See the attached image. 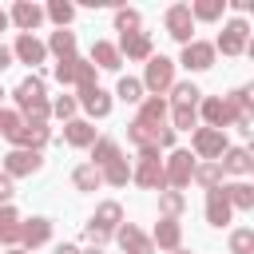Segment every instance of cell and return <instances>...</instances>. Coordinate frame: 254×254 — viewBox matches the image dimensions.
Returning a JSON list of instances; mask_svg holds the SVG:
<instances>
[{
    "label": "cell",
    "mask_w": 254,
    "mask_h": 254,
    "mask_svg": "<svg viewBox=\"0 0 254 254\" xmlns=\"http://www.w3.org/2000/svg\"><path fill=\"white\" fill-rule=\"evenodd\" d=\"M12 99H16V111L24 115V123H48L52 119V103L44 95V79L40 75H24L16 83V91H12Z\"/></svg>",
    "instance_id": "6da1fadb"
},
{
    "label": "cell",
    "mask_w": 254,
    "mask_h": 254,
    "mask_svg": "<svg viewBox=\"0 0 254 254\" xmlns=\"http://www.w3.org/2000/svg\"><path fill=\"white\" fill-rule=\"evenodd\" d=\"M226 147H230V143H226V131L194 127V135H190V155H194V159H202V163H218Z\"/></svg>",
    "instance_id": "7a4b0ae2"
},
{
    "label": "cell",
    "mask_w": 254,
    "mask_h": 254,
    "mask_svg": "<svg viewBox=\"0 0 254 254\" xmlns=\"http://www.w3.org/2000/svg\"><path fill=\"white\" fill-rule=\"evenodd\" d=\"M143 91H151V95H163V91H171L175 87V60H167V56H151L147 60V71H143Z\"/></svg>",
    "instance_id": "3957f363"
},
{
    "label": "cell",
    "mask_w": 254,
    "mask_h": 254,
    "mask_svg": "<svg viewBox=\"0 0 254 254\" xmlns=\"http://www.w3.org/2000/svg\"><path fill=\"white\" fill-rule=\"evenodd\" d=\"M131 179L147 190H167L163 183V159H159V147H143L139 151V167L131 171Z\"/></svg>",
    "instance_id": "277c9868"
},
{
    "label": "cell",
    "mask_w": 254,
    "mask_h": 254,
    "mask_svg": "<svg viewBox=\"0 0 254 254\" xmlns=\"http://www.w3.org/2000/svg\"><path fill=\"white\" fill-rule=\"evenodd\" d=\"M190 175H194V155L190 151H171L163 159V183H167V190L190 187Z\"/></svg>",
    "instance_id": "5b68a950"
},
{
    "label": "cell",
    "mask_w": 254,
    "mask_h": 254,
    "mask_svg": "<svg viewBox=\"0 0 254 254\" xmlns=\"http://www.w3.org/2000/svg\"><path fill=\"white\" fill-rule=\"evenodd\" d=\"M214 52H222V56H242V52H250V24H246L242 16H238V20H230V24L222 28V36H218Z\"/></svg>",
    "instance_id": "8992f818"
},
{
    "label": "cell",
    "mask_w": 254,
    "mask_h": 254,
    "mask_svg": "<svg viewBox=\"0 0 254 254\" xmlns=\"http://www.w3.org/2000/svg\"><path fill=\"white\" fill-rule=\"evenodd\" d=\"M163 24H167V36L171 40H179V44H190L194 40V20H190V8L187 4H171L167 16H163Z\"/></svg>",
    "instance_id": "52a82bcc"
},
{
    "label": "cell",
    "mask_w": 254,
    "mask_h": 254,
    "mask_svg": "<svg viewBox=\"0 0 254 254\" xmlns=\"http://www.w3.org/2000/svg\"><path fill=\"white\" fill-rule=\"evenodd\" d=\"M40 167H44V155H40V151H20V147H12V151L4 155V175H8V179L36 175Z\"/></svg>",
    "instance_id": "ba28073f"
},
{
    "label": "cell",
    "mask_w": 254,
    "mask_h": 254,
    "mask_svg": "<svg viewBox=\"0 0 254 254\" xmlns=\"http://www.w3.org/2000/svg\"><path fill=\"white\" fill-rule=\"evenodd\" d=\"M48 139H52V127H48V123H20V127L8 135V143L20 147V151H40Z\"/></svg>",
    "instance_id": "9c48e42d"
},
{
    "label": "cell",
    "mask_w": 254,
    "mask_h": 254,
    "mask_svg": "<svg viewBox=\"0 0 254 254\" xmlns=\"http://www.w3.org/2000/svg\"><path fill=\"white\" fill-rule=\"evenodd\" d=\"M214 44H206V40H190V44H183V67L187 71H206V67H214Z\"/></svg>",
    "instance_id": "30bf717a"
},
{
    "label": "cell",
    "mask_w": 254,
    "mask_h": 254,
    "mask_svg": "<svg viewBox=\"0 0 254 254\" xmlns=\"http://www.w3.org/2000/svg\"><path fill=\"white\" fill-rule=\"evenodd\" d=\"M198 115L206 119V127H214V131H226L230 123H234V111H230V103L226 99H218V95H206V99H198Z\"/></svg>",
    "instance_id": "8fae6325"
},
{
    "label": "cell",
    "mask_w": 254,
    "mask_h": 254,
    "mask_svg": "<svg viewBox=\"0 0 254 254\" xmlns=\"http://www.w3.org/2000/svg\"><path fill=\"white\" fill-rule=\"evenodd\" d=\"M40 20H44V8H40V4H32V0H16V4H12V12H8V24H16V28H20V36H32V32L40 28Z\"/></svg>",
    "instance_id": "7c38bea8"
},
{
    "label": "cell",
    "mask_w": 254,
    "mask_h": 254,
    "mask_svg": "<svg viewBox=\"0 0 254 254\" xmlns=\"http://www.w3.org/2000/svg\"><path fill=\"white\" fill-rule=\"evenodd\" d=\"M91 119H107L111 115V95L99 87V83H91V87H79V99H75Z\"/></svg>",
    "instance_id": "4fadbf2b"
},
{
    "label": "cell",
    "mask_w": 254,
    "mask_h": 254,
    "mask_svg": "<svg viewBox=\"0 0 254 254\" xmlns=\"http://www.w3.org/2000/svg\"><path fill=\"white\" fill-rule=\"evenodd\" d=\"M52 238V218H28V222H20V250H36V246H44Z\"/></svg>",
    "instance_id": "5bb4252c"
},
{
    "label": "cell",
    "mask_w": 254,
    "mask_h": 254,
    "mask_svg": "<svg viewBox=\"0 0 254 254\" xmlns=\"http://www.w3.org/2000/svg\"><path fill=\"white\" fill-rule=\"evenodd\" d=\"M151 246H159V250H179L183 246V226H179V218H159L155 222V234H151Z\"/></svg>",
    "instance_id": "9a60e30c"
},
{
    "label": "cell",
    "mask_w": 254,
    "mask_h": 254,
    "mask_svg": "<svg viewBox=\"0 0 254 254\" xmlns=\"http://www.w3.org/2000/svg\"><path fill=\"white\" fill-rule=\"evenodd\" d=\"M12 60L36 67V64L48 60V48H44V40H36V36H16V44H12Z\"/></svg>",
    "instance_id": "2e32d148"
},
{
    "label": "cell",
    "mask_w": 254,
    "mask_h": 254,
    "mask_svg": "<svg viewBox=\"0 0 254 254\" xmlns=\"http://www.w3.org/2000/svg\"><path fill=\"white\" fill-rule=\"evenodd\" d=\"M115 238H119V250H123V254H155L151 238H147L139 226H131V222H127V226H119V230H115Z\"/></svg>",
    "instance_id": "e0dca14e"
},
{
    "label": "cell",
    "mask_w": 254,
    "mask_h": 254,
    "mask_svg": "<svg viewBox=\"0 0 254 254\" xmlns=\"http://www.w3.org/2000/svg\"><path fill=\"white\" fill-rule=\"evenodd\" d=\"M119 56H127V60H151L155 52H151V36L147 32H131V36H119Z\"/></svg>",
    "instance_id": "ac0fdd59"
},
{
    "label": "cell",
    "mask_w": 254,
    "mask_h": 254,
    "mask_svg": "<svg viewBox=\"0 0 254 254\" xmlns=\"http://www.w3.org/2000/svg\"><path fill=\"white\" fill-rule=\"evenodd\" d=\"M99 135H95V127H91V119H67L64 123V143L67 147H91Z\"/></svg>",
    "instance_id": "d6986e66"
},
{
    "label": "cell",
    "mask_w": 254,
    "mask_h": 254,
    "mask_svg": "<svg viewBox=\"0 0 254 254\" xmlns=\"http://www.w3.org/2000/svg\"><path fill=\"white\" fill-rule=\"evenodd\" d=\"M218 167H222V175H250L254 171V159H250L246 147H226L222 159H218Z\"/></svg>",
    "instance_id": "ffe728a7"
},
{
    "label": "cell",
    "mask_w": 254,
    "mask_h": 254,
    "mask_svg": "<svg viewBox=\"0 0 254 254\" xmlns=\"http://www.w3.org/2000/svg\"><path fill=\"white\" fill-rule=\"evenodd\" d=\"M87 64H91V67H103V71H119L123 56H119V48H115V44L95 40V44H91V60H87Z\"/></svg>",
    "instance_id": "44dd1931"
},
{
    "label": "cell",
    "mask_w": 254,
    "mask_h": 254,
    "mask_svg": "<svg viewBox=\"0 0 254 254\" xmlns=\"http://www.w3.org/2000/svg\"><path fill=\"white\" fill-rule=\"evenodd\" d=\"M230 202H226V194H222V187H214V190H206V222L210 226H226L230 222Z\"/></svg>",
    "instance_id": "7402d4cb"
},
{
    "label": "cell",
    "mask_w": 254,
    "mask_h": 254,
    "mask_svg": "<svg viewBox=\"0 0 254 254\" xmlns=\"http://www.w3.org/2000/svg\"><path fill=\"white\" fill-rule=\"evenodd\" d=\"M139 123H151V127H167L163 119H167V99L163 95H147L143 103H139V115H135Z\"/></svg>",
    "instance_id": "603a6c76"
},
{
    "label": "cell",
    "mask_w": 254,
    "mask_h": 254,
    "mask_svg": "<svg viewBox=\"0 0 254 254\" xmlns=\"http://www.w3.org/2000/svg\"><path fill=\"white\" fill-rule=\"evenodd\" d=\"M222 194L230 210H254V187L250 183H222Z\"/></svg>",
    "instance_id": "cb8c5ba5"
},
{
    "label": "cell",
    "mask_w": 254,
    "mask_h": 254,
    "mask_svg": "<svg viewBox=\"0 0 254 254\" xmlns=\"http://www.w3.org/2000/svg\"><path fill=\"white\" fill-rule=\"evenodd\" d=\"M91 222H95L99 230H107V234H111V230H119V222H123V206H119L115 198H107V202H99V206H95Z\"/></svg>",
    "instance_id": "d4e9b609"
},
{
    "label": "cell",
    "mask_w": 254,
    "mask_h": 254,
    "mask_svg": "<svg viewBox=\"0 0 254 254\" xmlns=\"http://www.w3.org/2000/svg\"><path fill=\"white\" fill-rule=\"evenodd\" d=\"M0 246H20V214L12 206H0Z\"/></svg>",
    "instance_id": "484cf974"
},
{
    "label": "cell",
    "mask_w": 254,
    "mask_h": 254,
    "mask_svg": "<svg viewBox=\"0 0 254 254\" xmlns=\"http://www.w3.org/2000/svg\"><path fill=\"white\" fill-rule=\"evenodd\" d=\"M52 56H60V60H67V56H75V32H67V28H56L52 32V40L44 44Z\"/></svg>",
    "instance_id": "4316f807"
},
{
    "label": "cell",
    "mask_w": 254,
    "mask_h": 254,
    "mask_svg": "<svg viewBox=\"0 0 254 254\" xmlns=\"http://www.w3.org/2000/svg\"><path fill=\"white\" fill-rule=\"evenodd\" d=\"M190 8V20H218L222 12H226V0H194V4H187Z\"/></svg>",
    "instance_id": "83f0119b"
},
{
    "label": "cell",
    "mask_w": 254,
    "mask_h": 254,
    "mask_svg": "<svg viewBox=\"0 0 254 254\" xmlns=\"http://www.w3.org/2000/svg\"><path fill=\"white\" fill-rule=\"evenodd\" d=\"M198 99H202V91H198L190 79L171 87V107H198Z\"/></svg>",
    "instance_id": "f1b7e54d"
},
{
    "label": "cell",
    "mask_w": 254,
    "mask_h": 254,
    "mask_svg": "<svg viewBox=\"0 0 254 254\" xmlns=\"http://www.w3.org/2000/svg\"><path fill=\"white\" fill-rule=\"evenodd\" d=\"M198 187H206V190H214V187H222V167L218 163H194V175H190Z\"/></svg>",
    "instance_id": "f546056e"
},
{
    "label": "cell",
    "mask_w": 254,
    "mask_h": 254,
    "mask_svg": "<svg viewBox=\"0 0 254 254\" xmlns=\"http://www.w3.org/2000/svg\"><path fill=\"white\" fill-rule=\"evenodd\" d=\"M159 210H163V218H179V214L187 210L183 190H159Z\"/></svg>",
    "instance_id": "4dcf8cb0"
},
{
    "label": "cell",
    "mask_w": 254,
    "mask_h": 254,
    "mask_svg": "<svg viewBox=\"0 0 254 254\" xmlns=\"http://www.w3.org/2000/svg\"><path fill=\"white\" fill-rule=\"evenodd\" d=\"M44 16H48L56 28H67V24H71V16H75V8H71L67 0H52V4L44 8Z\"/></svg>",
    "instance_id": "1f68e13d"
},
{
    "label": "cell",
    "mask_w": 254,
    "mask_h": 254,
    "mask_svg": "<svg viewBox=\"0 0 254 254\" xmlns=\"http://www.w3.org/2000/svg\"><path fill=\"white\" fill-rule=\"evenodd\" d=\"M71 183H75V190H95L103 179H99V171H95L91 163H83V167H75V171H71Z\"/></svg>",
    "instance_id": "d6a6232c"
},
{
    "label": "cell",
    "mask_w": 254,
    "mask_h": 254,
    "mask_svg": "<svg viewBox=\"0 0 254 254\" xmlns=\"http://www.w3.org/2000/svg\"><path fill=\"white\" fill-rule=\"evenodd\" d=\"M115 95H119L123 103H143V83H139L135 75H123L119 87H115Z\"/></svg>",
    "instance_id": "836d02e7"
},
{
    "label": "cell",
    "mask_w": 254,
    "mask_h": 254,
    "mask_svg": "<svg viewBox=\"0 0 254 254\" xmlns=\"http://www.w3.org/2000/svg\"><path fill=\"white\" fill-rule=\"evenodd\" d=\"M171 131H190L198 123V107H171Z\"/></svg>",
    "instance_id": "e575fe53"
},
{
    "label": "cell",
    "mask_w": 254,
    "mask_h": 254,
    "mask_svg": "<svg viewBox=\"0 0 254 254\" xmlns=\"http://www.w3.org/2000/svg\"><path fill=\"white\" fill-rule=\"evenodd\" d=\"M115 32H119V36L139 32V12H135V8H119V12H115Z\"/></svg>",
    "instance_id": "d590c367"
},
{
    "label": "cell",
    "mask_w": 254,
    "mask_h": 254,
    "mask_svg": "<svg viewBox=\"0 0 254 254\" xmlns=\"http://www.w3.org/2000/svg\"><path fill=\"white\" fill-rule=\"evenodd\" d=\"M230 254H254V230L250 226H242V230L230 234Z\"/></svg>",
    "instance_id": "8d00e7d4"
},
{
    "label": "cell",
    "mask_w": 254,
    "mask_h": 254,
    "mask_svg": "<svg viewBox=\"0 0 254 254\" xmlns=\"http://www.w3.org/2000/svg\"><path fill=\"white\" fill-rule=\"evenodd\" d=\"M75 107H79V103H75V95H60V99H52V115H56V119H64V123H67V119H75Z\"/></svg>",
    "instance_id": "74e56055"
},
{
    "label": "cell",
    "mask_w": 254,
    "mask_h": 254,
    "mask_svg": "<svg viewBox=\"0 0 254 254\" xmlns=\"http://www.w3.org/2000/svg\"><path fill=\"white\" fill-rule=\"evenodd\" d=\"M75 60H79V56H67V60H60V64L52 67V75H56L60 83H75Z\"/></svg>",
    "instance_id": "f35d334b"
},
{
    "label": "cell",
    "mask_w": 254,
    "mask_h": 254,
    "mask_svg": "<svg viewBox=\"0 0 254 254\" xmlns=\"http://www.w3.org/2000/svg\"><path fill=\"white\" fill-rule=\"evenodd\" d=\"M20 123H24V115H20V111H12V107H0V135H4V139H8V135L20 127Z\"/></svg>",
    "instance_id": "ab89813d"
},
{
    "label": "cell",
    "mask_w": 254,
    "mask_h": 254,
    "mask_svg": "<svg viewBox=\"0 0 254 254\" xmlns=\"http://www.w3.org/2000/svg\"><path fill=\"white\" fill-rule=\"evenodd\" d=\"M95 83V67L87 60H75V87H91Z\"/></svg>",
    "instance_id": "60d3db41"
},
{
    "label": "cell",
    "mask_w": 254,
    "mask_h": 254,
    "mask_svg": "<svg viewBox=\"0 0 254 254\" xmlns=\"http://www.w3.org/2000/svg\"><path fill=\"white\" fill-rule=\"evenodd\" d=\"M107 238H111V234H107V230H99L95 222H87V226H83V242H87L91 250H99V246H103Z\"/></svg>",
    "instance_id": "b9f144b4"
},
{
    "label": "cell",
    "mask_w": 254,
    "mask_h": 254,
    "mask_svg": "<svg viewBox=\"0 0 254 254\" xmlns=\"http://www.w3.org/2000/svg\"><path fill=\"white\" fill-rule=\"evenodd\" d=\"M16 194V187H12V179L8 175H0V206H8V198Z\"/></svg>",
    "instance_id": "7bdbcfd3"
},
{
    "label": "cell",
    "mask_w": 254,
    "mask_h": 254,
    "mask_svg": "<svg viewBox=\"0 0 254 254\" xmlns=\"http://www.w3.org/2000/svg\"><path fill=\"white\" fill-rule=\"evenodd\" d=\"M4 67H12V48L0 44V71H4Z\"/></svg>",
    "instance_id": "ee69618b"
},
{
    "label": "cell",
    "mask_w": 254,
    "mask_h": 254,
    "mask_svg": "<svg viewBox=\"0 0 254 254\" xmlns=\"http://www.w3.org/2000/svg\"><path fill=\"white\" fill-rule=\"evenodd\" d=\"M56 254H83V250H79L75 242H60V246H56Z\"/></svg>",
    "instance_id": "f6af8a7d"
},
{
    "label": "cell",
    "mask_w": 254,
    "mask_h": 254,
    "mask_svg": "<svg viewBox=\"0 0 254 254\" xmlns=\"http://www.w3.org/2000/svg\"><path fill=\"white\" fill-rule=\"evenodd\" d=\"M159 147H175V131H171V127L163 131V139H159Z\"/></svg>",
    "instance_id": "bcb514c9"
},
{
    "label": "cell",
    "mask_w": 254,
    "mask_h": 254,
    "mask_svg": "<svg viewBox=\"0 0 254 254\" xmlns=\"http://www.w3.org/2000/svg\"><path fill=\"white\" fill-rule=\"evenodd\" d=\"M4 28H8V12L0 8V32H4Z\"/></svg>",
    "instance_id": "7dc6e473"
},
{
    "label": "cell",
    "mask_w": 254,
    "mask_h": 254,
    "mask_svg": "<svg viewBox=\"0 0 254 254\" xmlns=\"http://www.w3.org/2000/svg\"><path fill=\"white\" fill-rule=\"evenodd\" d=\"M8 254H28V250H20V246H12V250H8Z\"/></svg>",
    "instance_id": "c3c4849f"
},
{
    "label": "cell",
    "mask_w": 254,
    "mask_h": 254,
    "mask_svg": "<svg viewBox=\"0 0 254 254\" xmlns=\"http://www.w3.org/2000/svg\"><path fill=\"white\" fill-rule=\"evenodd\" d=\"M171 254H190V250H183V246H179V250H171Z\"/></svg>",
    "instance_id": "681fc988"
},
{
    "label": "cell",
    "mask_w": 254,
    "mask_h": 254,
    "mask_svg": "<svg viewBox=\"0 0 254 254\" xmlns=\"http://www.w3.org/2000/svg\"><path fill=\"white\" fill-rule=\"evenodd\" d=\"M83 254H103V250H83Z\"/></svg>",
    "instance_id": "f907efd6"
},
{
    "label": "cell",
    "mask_w": 254,
    "mask_h": 254,
    "mask_svg": "<svg viewBox=\"0 0 254 254\" xmlns=\"http://www.w3.org/2000/svg\"><path fill=\"white\" fill-rule=\"evenodd\" d=\"M0 99H4V91H0Z\"/></svg>",
    "instance_id": "816d5d0a"
}]
</instances>
